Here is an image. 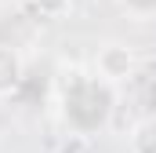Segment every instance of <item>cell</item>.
<instances>
[{
    "instance_id": "obj_1",
    "label": "cell",
    "mask_w": 156,
    "mask_h": 153,
    "mask_svg": "<svg viewBox=\"0 0 156 153\" xmlns=\"http://www.w3.org/2000/svg\"><path fill=\"white\" fill-rule=\"evenodd\" d=\"M113 106H116V95H113V84H105L102 76H87V73H73L66 91H62V120L69 124L73 135H98L109 128L113 120Z\"/></svg>"
},
{
    "instance_id": "obj_5",
    "label": "cell",
    "mask_w": 156,
    "mask_h": 153,
    "mask_svg": "<svg viewBox=\"0 0 156 153\" xmlns=\"http://www.w3.org/2000/svg\"><path fill=\"white\" fill-rule=\"evenodd\" d=\"M131 18H156V0H116Z\"/></svg>"
},
{
    "instance_id": "obj_3",
    "label": "cell",
    "mask_w": 156,
    "mask_h": 153,
    "mask_svg": "<svg viewBox=\"0 0 156 153\" xmlns=\"http://www.w3.org/2000/svg\"><path fill=\"white\" fill-rule=\"evenodd\" d=\"M26 80V66H22V55L7 44H0V99L15 95Z\"/></svg>"
},
{
    "instance_id": "obj_4",
    "label": "cell",
    "mask_w": 156,
    "mask_h": 153,
    "mask_svg": "<svg viewBox=\"0 0 156 153\" xmlns=\"http://www.w3.org/2000/svg\"><path fill=\"white\" fill-rule=\"evenodd\" d=\"M127 146H131V153H156V117H145L131 128Z\"/></svg>"
},
{
    "instance_id": "obj_2",
    "label": "cell",
    "mask_w": 156,
    "mask_h": 153,
    "mask_svg": "<svg viewBox=\"0 0 156 153\" xmlns=\"http://www.w3.org/2000/svg\"><path fill=\"white\" fill-rule=\"evenodd\" d=\"M94 73L102 76L105 84L116 88V84H123V80H131V76L138 73V58L123 44H102L98 55H94Z\"/></svg>"
},
{
    "instance_id": "obj_6",
    "label": "cell",
    "mask_w": 156,
    "mask_h": 153,
    "mask_svg": "<svg viewBox=\"0 0 156 153\" xmlns=\"http://www.w3.org/2000/svg\"><path fill=\"white\" fill-rule=\"evenodd\" d=\"M37 7L47 15V18H58V15L69 11V0H37Z\"/></svg>"
}]
</instances>
